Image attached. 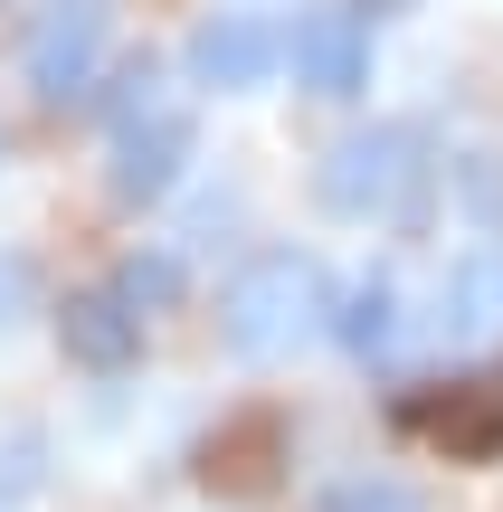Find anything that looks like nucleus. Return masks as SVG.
I'll use <instances>...</instances> for the list:
<instances>
[{"mask_svg":"<svg viewBox=\"0 0 503 512\" xmlns=\"http://www.w3.org/2000/svg\"><path fill=\"white\" fill-rule=\"evenodd\" d=\"M114 294H124L133 313H162V304H181V266H171V256H133V266L114 275Z\"/></svg>","mask_w":503,"mask_h":512,"instance_id":"obj_13","label":"nucleus"},{"mask_svg":"<svg viewBox=\"0 0 503 512\" xmlns=\"http://www.w3.org/2000/svg\"><path fill=\"white\" fill-rule=\"evenodd\" d=\"M361 10H409V0H361Z\"/></svg>","mask_w":503,"mask_h":512,"instance_id":"obj_15","label":"nucleus"},{"mask_svg":"<svg viewBox=\"0 0 503 512\" xmlns=\"http://www.w3.org/2000/svg\"><path fill=\"white\" fill-rule=\"evenodd\" d=\"M181 162H190V114L171 105V114H152V124L124 133V152H114V200H162V190L181 181Z\"/></svg>","mask_w":503,"mask_h":512,"instance_id":"obj_8","label":"nucleus"},{"mask_svg":"<svg viewBox=\"0 0 503 512\" xmlns=\"http://www.w3.org/2000/svg\"><path fill=\"white\" fill-rule=\"evenodd\" d=\"M57 351H67L76 370H133V351H143V313H133L114 285H86V294L57 304Z\"/></svg>","mask_w":503,"mask_h":512,"instance_id":"obj_5","label":"nucleus"},{"mask_svg":"<svg viewBox=\"0 0 503 512\" xmlns=\"http://www.w3.org/2000/svg\"><path fill=\"white\" fill-rule=\"evenodd\" d=\"M276 456H285V418H238V427H219V437L200 446V484L257 494V484L276 475Z\"/></svg>","mask_w":503,"mask_h":512,"instance_id":"obj_9","label":"nucleus"},{"mask_svg":"<svg viewBox=\"0 0 503 512\" xmlns=\"http://www.w3.org/2000/svg\"><path fill=\"white\" fill-rule=\"evenodd\" d=\"M333 332H342V342L361 351V361H371V351H390V332H399V294H390V285L371 275V285H361L352 304H342V323H333Z\"/></svg>","mask_w":503,"mask_h":512,"instance_id":"obj_12","label":"nucleus"},{"mask_svg":"<svg viewBox=\"0 0 503 512\" xmlns=\"http://www.w3.org/2000/svg\"><path fill=\"white\" fill-rule=\"evenodd\" d=\"M105 38H114V0H48L29 19V95L38 105H76L105 67Z\"/></svg>","mask_w":503,"mask_h":512,"instance_id":"obj_2","label":"nucleus"},{"mask_svg":"<svg viewBox=\"0 0 503 512\" xmlns=\"http://www.w3.org/2000/svg\"><path fill=\"white\" fill-rule=\"evenodd\" d=\"M285 57H295V86L333 95V105L371 86V29H361L352 10H304L295 38H285Z\"/></svg>","mask_w":503,"mask_h":512,"instance_id":"obj_4","label":"nucleus"},{"mask_svg":"<svg viewBox=\"0 0 503 512\" xmlns=\"http://www.w3.org/2000/svg\"><path fill=\"white\" fill-rule=\"evenodd\" d=\"M323 512H428V503H418L409 484H390V475H361V484H333Z\"/></svg>","mask_w":503,"mask_h":512,"instance_id":"obj_14","label":"nucleus"},{"mask_svg":"<svg viewBox=\"0 0 503 512\" xmlns=\"http://www.w3.org/2000/svg\"><path fill=\"white\" fill-rule=\"evenodd\" d=\"M409 152H418L409 124H371V133H352V143H333V162H323V209H342V219L399 209V190L418 181Z\"/></svg>","mask_w":503,"mask_h":512,"instance_id":"obj_3","label":"nucleus"},{"mask_svg":"<svg viewBox=\"0 0 503 512\" xmlns=\"http://www.w3.org/2000/svg\"><path fill=\"white\" fill-rule=\"evenodd\" d=\"M276 57H285V38L266 29V19H209L200 38H190V76H200V86H266V76H276Z\"/></svg>","mask_w":503,"mask_h":512,"instance_id":"obj_6","label":"nucleus"},{"mask_svg":"<svg viewBox=\"0 0 503 512\" xmlns=\"http://www.w3.org/2000/svg\"><path fill=\"white\" fill-rule=\"evenodd\" d=\"M323 313H333V275H323L304 247H266L257 266L228 285L219 332H228V351H247V361H285L295 342L323 332Z\"/></svg>","mask_w":503,"mask_h":512,"instance_id":"obj_1","label":"nucleus"},{"mask_svg":"<svg viewBox=\"0 0 503 512\" xmlns=\"http://www.w3.org/2000/svg\"><path fill=\"white\" fill-rule=\"evenodd\" d=\"M399 427H418V437H437L447 456H494L503 446V389H447V399H409L399 408Z\"/></svg>","mask_w":503,"mask_h":512,"instance_id":"obj_7","label":"nucleus"},{"mask_svg":"<svg viewBox=\"0 0 503 512\" xmlns=\"http://www.w3.org/2000/svg\"><path fill=\"white\" fill-rule=\"evenodd\" d=\"M447 332L456 342H494L503 332V247H475L447 275Z\"/></svg>","mask_w":503,"mask_h":512,"instance_id":"obj_10","label":"nucleus"},{"mask_svg":"<svg viewBox=\"0 0 503 512\" xmlns=\"http://www.w3.org/2000/svg\"><path fill=\"white\" fill-rule=\"evenodd\" d=\"M152 114H171V86H162V67H152V57H133V67L114 76V95H105V124L133 133V124H152Z\"/></svg>","mask_w":503,"mask_h":512,"instance_id":"obj_11","label":"nucleus"}]
</instances>
